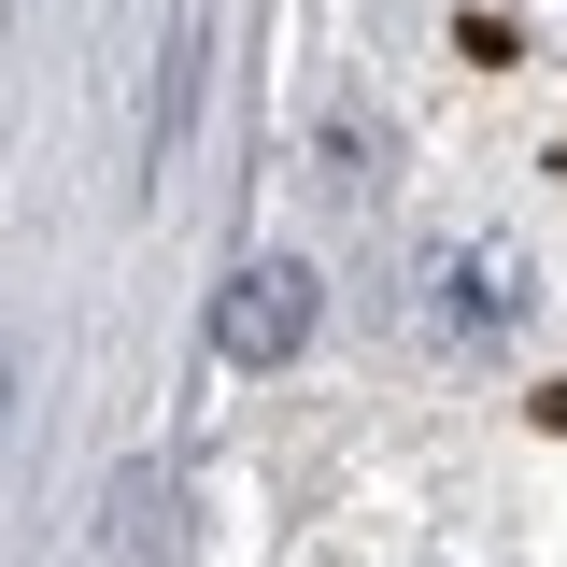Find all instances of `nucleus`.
<instances>
[{
  "label": "nucleus",
  "instance_id": "nucleus-1",
  "mask_svg": "<svg viewBox=\"0 0 567 567\" xmlns=\"http://www.w3.org/2000/svg\"><path fill=\"white\" fill-rule=\"evenodd\" d=\"M298 341H312V270H298V256L227 270V298H213V354H227V369H284Z\"/></svg>",
  "mask_w": 567,
  "mask_h": 567
},
{
  "label": "nucleus",
  "instance_id": "nucleus-2",
  "mask_svg": "<svg viewBox=\"0 0 567 567\" xmlns=\"http://www.w3.org/2000/svg\"><path fill=\"white\" fill-rule=\"evenodd\" d=\"M454 327H525V256L511 241H454Z\"/></svg>",
  "mask_w": 567,
  "mask_h": 567
}]
</instances>
